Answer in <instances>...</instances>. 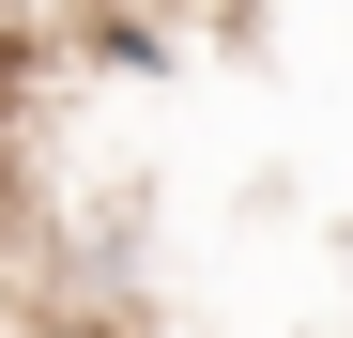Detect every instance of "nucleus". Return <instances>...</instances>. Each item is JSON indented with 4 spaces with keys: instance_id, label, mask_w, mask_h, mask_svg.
<instances>
[{
    "instance_id": "f257e3e1",
    "label": "nucleus",
    "mask_w": 353,
    "mask_h": 338,
    "mask_svg": "<svg viewBox=\"0 0 353 338\" xmlns=\"http://www.w3.org/2000/svg\"><path fill=\"white\" fill-rule=\"evenodd\" d=\"M16 338H139V323H108V308H46V323H16Z\"/></svg>"
}]
</instances>
